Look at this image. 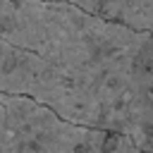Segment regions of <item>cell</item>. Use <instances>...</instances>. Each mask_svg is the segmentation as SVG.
<instances>
[{
    "instance_id": "1",
    "label": "cell",
    "mask_w": 153,
    "mask_h": 153,
    "mask_svg": "<svg viewBox=\"0 0 153 153\" xmlns=\"http://www.w3.org/2000/svg\"><path fill=\"white\" fill-rule=\"evenodd\" d=\"M0 91L62 120L141 136L153 112V31L69 2L0 0Z\"/></svg>"
},
{
    "instance_id": "2",
    "label": "cell",
    "mask_w": 153,
    "mask_h": 153,
    "mask_svg": "<svg viewBox=\"0 0 153 153\" xmlns=\"http://www.w3.org/2000/svg\"><path fill=\"white\" fill-rule=\"evenodd\" d=\"M0 153H143L124 134L67 122L26 96L0 93Z\"/></svg>"
}]
</instances>
